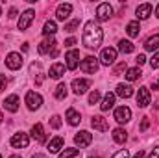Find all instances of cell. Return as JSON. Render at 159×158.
Instances as JSON below:
<instances>
[{
	"label": "cell",
	"instance_id": "obj_20",
	"mask_svg": "<svg viewBox=\"0 0 159 158\" xmlns=\"http://www.w3.org/2000/svg\"><path fill=\"white\" fill-rule=\"evenodd\" d=\"M61 149H63V138H61V136L52 138L50 143H48V151H50L52 155H56V153H59Z\"/></svg>",
	"mask_w": 159,
	"mask_h": 158
},
{
	"label": "cell",
	"instance_id": "obj_36",
	"mask_svg": "<svg viewBox=\"0 0 159 158\" xmlns=\"http://www.w3.org/2000/svg\"><path fill=\"white\" fill-rule=\"evenodd\" d=\"M111 158H129V153H128L126 149H120L119 153H115Z\"/></svg>",
	"mask_w": 159,
	"mask_h": 158
},
{
	"label": "cell",
	"instance_id": "obj_11",
	"mask_svg": "<svg viewBox=\"0 0 159 158\" xmlns=\"http://www.w3.org/2000/svg\"><path fill=\"white\" fill-rule=\"evenodd\" d=\"M150 89L146 87V86H143V87H139V93H137V104L141 106V108H146L148 104H150Z\"/></svg>",
	"mask_w": 159,
	"mask_h": 158
},
{
	"label": "cell",
	"instance_id": "obj_38",
	"mask_svg": "<svg viewBox=\"0 0 159 158\" xmlns=\"http://www.w3.org/2000/svg\"><path fill=\"white\" fill-rule=\"evenodd\" d=\"M122 71H128V67H126V62H122V63H119V65L115 67V75H120Z\"/></svg>",
	"mask_w": 159,
	"mask_h": 158
},
{
	"label": "cell",
	"instance_id": "obj_17",
	"mask_svg": "<svg viewBox=\"0 0 159 158\" xmlns=\"http://www.w3.org/2000/svg\"><path fill=\"white\" fill-rule=\"evenodd\" d=\"M30 134H32L39 143H44V141H46V134H44V128H43L41 123H35V125L32 126V132H30Z\"/></svg>",
	"mask_w": 159,
	"mask_h": 158
},
{
	"label": "cell",
	"instance_id": "obj_25",
	"mask_svg": "<svg viewBox=\"0 0 159 158\" xmlns=\"http://www.w3.org/2000/svg\"><path fill=\"white\" fill-rule=\"evenodd\" d=\"M139 32H141L139 21H131V22H128V26H126V34H128L129 37H137Z\"/></svg>",
	"mask_w": 159,
	"mask_h": 158
},
{
	"label": "cell",
	"instance_id": "obj_22",
	"mask_svg": "<svg viewBox=\"0 0 159 158\" xmlns=\"http://www.w3.org/2000/svg\"><path fill=\"white\" fill-rule=\"evenodd\" d=\"M117 95L122 97V99H129L133 95V87L129 84H119L117 86Z\"/></svg>",
	"mask_w": 159,
	"mask_h": 158
},
{
	"label": "cell",
	"instance_id": "obj_50",
	"mask_svg": "<svg viewBox=\"0 0 159 158\" xmlns=\"http://www.w3.org/2000/svg\"><path fill=\"white\" fill-rule=\"evenodd\" d=\"M91 158H100V156H91Z\"/></svg>",
	"mask_w": 159,
	"mask_h": 158
},
{
	"label": "cell",
	"instance_id": "obj_28",
	"mask_svg": "<svg viewBox=\"0 0 159 158\" xmlns=\"http://www.w3.org/2000/svg\"><path fill=\"white\" fill-rule=\"evenodd\" d=\"M56 32H57L56 22H54V21H46V22H44V26H43V34H44L46 37H52Z\"/></svg>",
	"mask_w": 159,
	"mask_h": 158
},
{
	"label": "cell",
	"instance_id": "obj_24",
	"mask_svg": "<svg viewBox=\"0 0 159 158\" xmlns=\"http://www.w3.org/2000/svg\"><path fill=\"white\" fill-rule=\"evenodd\" d=\"M144 48H146V50H150V52L157 50V48H159V34L150 36V37L146 39V43H144Z\"/></svg>",
	"mask_w": 159,
	"mask_h": 158
},
{
	"label": "cell",
	"instance_id": "obj_6",
	"mask_svg": "<svg viewBox=\"0 0 159 158\" xmlns=\"http://www.w3.org/2000/svg\"><path fill=\"white\" fill-rule=\"evenodd\" d=\"M34 19H35V11H34V9L22 11V15H20V19H19V30H20V32H22V30H28L30 24L34 22Z\"/></svg>",
	"mask_w": 159,
	"mask_h": 158
},
{
	"label": "cell",
	"instance_id": "obj_46",
	"mask_svg": "<svg viewBox=\"0 0 159 158\" xmlns=\"http://www.w3.org/2000/svg\"><path fill=\"white\" fill-rule=\"evenodd\" d=\"M32 158H46L44 155H35V156H32Z\"/></svg>",
	"mask_w": 159,
	"mask_h": 158
},
{
	"label": "cell",
	"instance_id": "obj_5",
	"mask_svg": "<svg viewBox=\"0 0 159 158\" xmlns=\"http://www.w3.org/2000/svg\"><path fill=\"white\" fill-rule=\"evenodd\" d=\"M50 50H52V58H56L57 56V43L54 41V37H46L39 45V54H48Z\"/></svg>",
	"mask_w": 159,
	"mask_h": 158
},
{
	"label": "cell",
	"instance_id": "obj_35",
	"mask_svg": "<svg viewBox=\"0 0 159 158\" xmlns=\"http://www.w3.org/2000/svg\"><path fill=\"white\" fill-rule=\"evenodd\" d=\"M150 65H152V69H159V52L152 56V60H150Z\"/></svg>",
	"mask_w": 159,
	"mask_h": 158
},
{
	"label": "cell",
	"instance_id": "obj_13",
	"mask_svg": "<svg viewBox=\"0 0 159 158\" xmlns=\"http://www.w3.org/2000/svg\"><path fill=\"white\" fill-rule=\"evenodd\" d=\"M131 119V110L128 106H119L115 110V121L117 123H128Z\"/></svg>",
	"mask_w": 159,
	"mask_h": 158
},
{
	"label": "cell",
	"instance_id": "obj_15",
	"mask_svg": "<svg viewBox=\"0 0 159 158\" xmlns=\"http://www.w3.org/2000/svg\"><path fill=\"white\" fill-rule=\"evenodd\" d=\"M91 126H93L94 130H98V132H107V130H109L107 121L102 117V116H94V117L91 119Z\"/></svg>",
	"mask_w": 159,
	"mask_h": 158
},
{
	"label": "cell",
	"instance_id": "obj_16",
	"mask_svg": "<svg viewBox=\"0 0 159 158\" xmlns=\"http://www.w3.org/2000/svg\"><path fill=\"white\" fill-rule=\"evenodd\" d=\"M70 13H72V4H59L57 9H56V17H57V21H65V19H69Z\"/></svg>",
	"mask_w": 159,
	"mask_h": 158
},
{
	"label": "cell",
	"instance_id": "obj_53",
	"mask_svg": "<svg viewBox=\"0 0 159 158\" xmlns=\"http://www.w3.org/2000/svg\"><path fill=\"white\" fill-rule=\"evenodd\" d=\"M0 158H2V155H0Z\"/></svg>",
	"mask_w": 159,
	"mask_h": 158
},
{
	"label": "cell",
	"instance_id": "obj_51",
	"mask_svg": "<svg viewBox=\"0 0 159 158\" xmlns=\"http://www.w3.org/2000/svg\"><path fill=\"white\" fill-rule=\"evenodd\" d=\"M0 15H2V7H0Z\"/></svg>",
	"mask_w": 159,
	"mask_h": 158
},
{
	"label": "cell",
	"instance_id": "obj_1",
	"mask_svg": "<svg viewBox=\"0 0 159 158\" xmlns=\"http://www.w3.org/2000/svg\"><path fill=\"white\" fill-rule=\"evenodd\" d=\"M102 39H104V32L102 28L94 22V21H89L83 28V36H81V41L87 48H98L102 45Z\"/></svg>",
	"mask_w": 159,
	"mask_h": 158
},
{
	"label": "cell",
	"instance_id": "obj_40",
	"mask_svg": "<svg viewBox=\"0 0 159 158\" xmlns=\"http://www.w3.org/2000/svg\"><path fill=\"white\" fill-rule=\"evenodd\" d=\"M135 62H137V65H144V63H146V56H144V54H139V56L135 58Z\"/></svg>",
	"mask_w": 159,
	"mask_h": 158
},
{
	"label": "cell",
	"instance_id": "obj_30",
	"mask_svg": "<svg viewBox=\"0 0 159 158\" xmlns=\"http://www.w3.org/2000/svg\"><path fill=\"white\" fill-rule=\"evenodd\" d=\"M141 77H143V73H141V69H139V67H131V69H128V71H126V78L129 80V82L141 78Z\"/></svg>",
	"mask_w": 159,
	"mask_h": 158
},
{
	"label": "cell",
	"instance_id": "obj_41",
	"mask_svg": "<svg viewBox=\"0 0 159 158\" xmlns=\"http://www.w3.org/2000/svg\"><path fill=\"white\" fill-rule=\"evenodd\" d=\"M150 126V121H148V117H143V121H141V130H146Z\"/></svg>",
	"mask_w": 159,
	"mask_h": 158
},
{
	"label": "cell",
	"instance_id": "obj_45",
	"mask_svg": "<svg viewBox=\"0 0 159 158\" xmlns=\"http://www.w3.org/2000/svg\"><path fill=\"white\" fill-rule=\"evenodd\" d=\"M143 156H144V151H139V153H137L133 158H143Z\"/></svg>",
	"mask_w": 159,
	"mask_h": 158
},
{
	"label": "cell",
	"instance_id": "obj_26",
	"mask_svg": "<svg viewBox=\"0 0 159 158\" xmlns=\"http://www.w3.org/2000/svg\"><path fill=\"white\" fill-rule=\"evenodd\" d=\"M67 121H69V125H72V126H76V125H80V121H81V117H80V114L74 110V108H69L67 110Z\"/></svg>",
	"mask_w": 159,
	"mask_h": 158
},
{
	"label": "cell",
	"instance_id": "obj_29",
	"mask_svg": "<svg viewBox=\"0 0 159 158\" xmlns=\"http://www.w3.org/2000/svg\"><path fill=\"white\" fill-rule=\"evenodd\" d=\"M126 140H128V132H126L124 128H115V130H113V141L124 143Z\"/></svg>",
	"mask_w": 159,
	"mask_h": 158
},
{
	"label": "cell",
	"instance_id": "obj_52",
	"mask_svg": "<svg viewBox=\"0 0 159 158\" xmlns=\"http://www.w3.org/2000/svg\"><path fill=\"white\" fill-rule=\"evenodd\" d=\"M157 87H159V82H157Z\"/></svg>",
	"mask_w": 159,
	"mask_h": 158
},
{
	"label": "cell",
	"instance_id": "obj_12",
	"mask_svg": "<svg viewBox=\"0 0 159 158\" xmlns=\"http://www.w3.org/2000/svg\"><path fill=\"white\" fill-rule=\"evenodd\" d=\"M91 141H93V134H89L87 130H81V132H78V134L74 136V143H76L78 147H89Z\"/></svg>",
	"mask_w": 159,
	"mask_h": 158
},
{
	"label": "cell",
	"instance_id": "obj_8",
	"mask_svg": "<svg viewBox=\"0 0 159 158\" xmlns=\"http://www.w3.org/2000/svg\"><path fill=\"white\" fill-rule=\"evenodd\" d=\"M65 60H67V69H70V71H74V69H78L80 67V52L76 48H70L69 52H67V56H65Z\"/></svg>",
	"mask_w": 159,
	"mask_h": 158
},
{
	"label": "cell",
	"instance_id": "obj_43",
	"mask_svg": "<svg viewBox=\"0 0 159 158\" xmlns=\"http://www.w3.org/2000/svg\"><path fill=\"white\" fill-rule=\"evenodd\" d=\"M72 45H76V39L74 37H69V39L65 41V47H72Z\"/></svg>",
	"mask_w": 159,
	"mask_h": 158
},
{
	"label": "cell",
	"instance_id": "obj_3",
	"mask_svg": "<svg viewBox=\"0 0 159 158\" xmlns=\"http://www.w3.org/2000/svg\"><path fill=\"white\" fill-rule=\"evenodd\" d=\"M9 143H11V147H15V149H26L28 143H30V136L24 134V132H17V134L11 136Z\"/></svg>",
	"mask_w": 159,
	"mask_h": 158
},
{
	"label": "cell",
	"instance_id": "obj_32",
	"mask_svg": "<svg viewBox=\"0 0 159 158\" xmlns=\"http://www.w3.org/2000/svg\"><path fill=\"white\" fill-rule=\"evenodd\" d=\"M80 155V149H74V147H70V149H65L63 153H59V158H74Z\"/></svg>",
	"mask_w": 159,
	"mask_h": 158
},
{
	"label": "cell",
	"instance_id": "obj_18",
	"mask_svg": "<svg viewBox=\"0 0 159 158\" xmlns=\"http://www.w3.org/2000/svg\"><path fill=\"white\" fill-rule=\"evenodd\" d=\"M4 108H6L7 112L15 114V112L19 110V97H17V95H9V97L4 101Z\"/></svg>",
	"mask_w": 159,
	"mask_h": 158
},
{
	"label": "cell",
	"instance_id": "obj_47",
	"mask_svg": "<svg viewBox=\"0 0 159 158\" xmlns=\"http://www.w3.org/2000/svg\"><path fill=\"white\" fill-rule=\"evenodd\" d=\"M9 158H22V156H20V155H11Z\"/></svg>",
	"mask_w": 159,
	"mask_h": 158
},
{
	"label": "cell",
	"instance_id": "obj_39",
	"mask_svg": "<svg viewBox=\"0 0 159 158\" xmlns=\"http://www.w3.org/2000/svg\"><path fill=\"white\" fill-rule=\"evenodd\" d=\"M6 86H7V78H6L4 75H0V93L6 89Z\"/></svg>",
	"mask_w": 159,
	"mask_h": 158
},
{
	"label": "cell",
	"instance_id": "obj_21",
	"mask_svg": "<svg viewBox=\"0 0 159 158\" xmlns=\"http://www.w3.org/2000/svg\"><path fill=\"white\" fill-rule=\"evenodd\" d=\"M150 15H152V4H141V6L137 7V19L144 21V19H148Z\"/></svg>",
	"mask_w": 159,
	"mask_h": 158
},
{
	"label": "cell",
	"instance_id": "obj_9",
	"mask_svg": "<svg viewBox=\"0 0 159 158\" xmlns=\"http://www.w3.org/2000/svg\"><path fill=\"white\" fill-rule=\"evenodd\" d=\"M115 60H117V48L107 47V48L102 50V54H100V62H102L104 65H113Z\"/></svg>",
	"mask_w": 159,
	"mask_h": 158
},
{
	"label": "cell",
	"instance_id": "obj_37",
	"mask_svg": "<svg viewBox=\"0 0 159 158\" xmlns=\"http://www.w3.org/2000/svg\"><path fill=\"white\" fill-rule=\"evenodd\" d=\"M50 125H52L54 128H59V126H61V117H59V116H54L52 121H50Z\"/></svg>",
	"mask_w": 159,
	"mask_h": 158
},
{
	"label": "cell",
	"instance_id": "obj_10",
	"mask_svg": "<svg viewBox=\"0 0 159 158\" xmlns=\"http://www.w3.org/2000/svg\"><path fill=\"white\" fill-rule=\"evenodd\" d=\"M111 15H113V7H111L107 2H104V4H100V6L96 7V19H98V21H107Z\"/></svg>",
	"mask_w": 159,
	"mask_h": 158
},
{
	"label": "cell",
	"instance_id": "obj_31",
	"mask_svg": "<svg viewBox=\"0 0 159 158\" xmlns=\"http://www.w3.org/2000/svg\"><path fill=\"white\" fill-rule=\"evenodd\" d=\"M54 97H56L57 101H63V99L67 97V86H65V84H57V87H56V91H54Z\"/></svg>",
	"mask_w": 159,
	"mask_h": 158
},
{
	"label": "cell",
	"instance_id": "obj_42",
	"mask_svg": "<svg viewBox=\"0 0 159 158\" xmlns=\"http://www.w3.org/2000/svg\"><path fill=\"white\" fill-rule=\"evenodd\" d=\"M148 158H159V147H156V149L148 155Z\"/></svg>",
	"mask_w": 159,
	"mask_h": 158
},
{
	"label": "cell",
	"instance_id": "obj_44",
	"mask_svg": "<svg viewBox=\"0 0 159 158\" xmlns=\"http://www.w3.org/2000/svg\"><path fill=\"white\" fill-rule=\"evenodd\" d=\"M15 17H17V9L11 7V9H9V19H15Z\"/></svg>",
	"mask_w": 159,
	"mask_h": 158
},
{
	"label": "cell",
	"instance_id": "obj_49",
	"mask_svg": "<svg viewBox=\"0 0 159 158\" xmlns=\"http://www.w3.org/2000/svg\"><path fill=\"white\" fill-rule=\"evenodd\" d=\"M2 119H4V117H2V112H0V123H2Z\"/></svg>",
	"mask_w": 159,
	"mask_h": 158
},
{
	"label": "cell",
	"instance_id": "obj_14",
	"mask_svg": "<svg viewBox=\"0 0 159 158\" xmlns=\"http://www.w3.org/2000/svg\"><path fill=\"white\" fill-rule=\"evenodd\" d=\"M89 86H91V82L85 78H76L72 80V91L76 93V95H83L87 89H89Z\"/></svg>",
	"mask_w": 159,
	"mask_h": 158
},
{
	"label": "cell",
	"instance_id": "obj_48",
	"mask_svg": "<svg viewBox=\"0 0 159 158\" xmlns=\"http://www.w3.org/2000/svg\"><path fill=\"white\" fill-rule=\"evenodd\" d=\"M156 15H157V19H159V4H157V7H156Z\"/></svg>",
	"mask_w": 159,
	"mask_h": 158
},
{
	"label": "cell",
	"instance_id": "obj_19",
	"mask_svg": "<svg viewBox=\"0 0 159 158\" xmlns=\"http://www.w3.org/2000/svg\"><path fill=\"white\" fill-rule=\"evenodd\" d=\"M63 75H65V65L63 63H54L50 67V71H48V77L50 78H56V80H59Z\"/></svg>",
	"mask_w": 159,
	"mask_h": 158
},
{
	"label": "cell",
	"instance_id": "obj_23",
	"mask_svg": "<svg viewBox=\"0 0 159 158\" xmlns=\"http://www.w3.org/2000/svg\"><path fill=\"white\" fill-rule=\"evenodd\" d=\"M113 104H115V93H106V97H104V101L100 104V110L102 112H107V110L113 108Z\"/></svg>",
	"mask_w": 159,
	"mask_h": 158
},
{
	"label": "cell",
	"instance_id": "obj_34",
	"mask_svg": "<svg viewBox=\"0 0 159 158\" xmlns=\"http://www.w3.org/2000/svg\"><path fill=\"white\" fill-rule=\"evenodd\" d=\"M98 101H100V91H96V89H94V91L89 95V104H96Z\"/></svg>",
	"mask_w": 159,
	"mask_h": 158
},
{
	"label": "cell",
	"instance_id": "obj_7",
	"mask_svg": "<svg viewBox=\"0 0 159 158\" xmlns=\"http://www.w3.org/2000/svg\"><path fill=\"white\" fill-rule=\"evenodd\" d=\"M41 104H43V97L35 91H28L26 93V106L30 110H39Z\"/></svg>",
	"mask_w": 159,
	"mask_h": 158
},
{
	"label": "cell",
	"instance_id": "obj_33",
	"mask_svg": "<svg viewBox=\"0 0 159 158\" xmlns=\"http://www.w3.org/2000/svg\"><path fill=\"white\" fill-rule=\"evenodd\" d=\"M78 26H80V19H74V21H70L69 24H65V30L72 34V32H76V28H78Z\"/></svg>",
	"mask_w": 159,
	"mask_h": 158
},
{
	"label": "cell",
	"instance_id": "obj_4",
	"mask_svg": "<svg viewBox=\"0 0 159 158\" xmlns=\"http://www.w3.org/2000/svg\"><path fill=\"white\" fill-rule=\"evenodd\" d=\"M22 56L19 54V52H9L7 56H6V67L7 69H11V71H17V69H20L22 67Z\"/></svg>",
	"mask_w": 159,
	"mask_h": 158
},
{
	"label": "cell",
	"instance_id": "obj_27",
	"mask_svg": "<svg viewBox=\"0 0 159 158\" xmlns=\"http://www.w3.org/2000/svg\"><path fill=\"white\" fill-rule=\"evenodd\" d=\"M119 50L122 54H131L135 50V45L131 41H126V39H120L119 41Z\"/></svg>",
	"mask_w": 159,
	"mask_h": 158
},
{
	"label": "cell",
	"instance_id": "obj_2",
	"mask_svg": "<svg viewBox=\"0 0 159 158\" xmlns=\"http://www.w3.org/2000/svg\"><path fill=\"white\" fill-rule=\"evenodd\" d=\"M98 65H100L98 58H94V56H87V58H83V60H81V63H80V69H81L83 73L94 75V73L98 71Z\"/></svg>",
	"mask_w": 159,
	"mask_h": 158
}]
</instances>
